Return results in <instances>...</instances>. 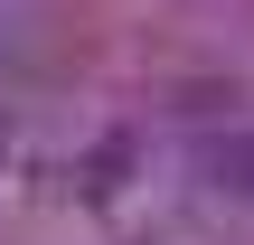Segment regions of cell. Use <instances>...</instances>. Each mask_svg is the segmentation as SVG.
I'll return each instance as SVG.
<instances>
[]
</instances>
